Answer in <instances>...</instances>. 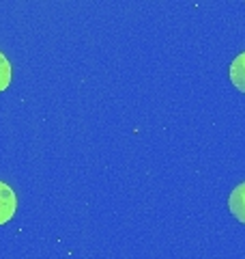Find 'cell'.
Instances as JSON below:
<instances>
[{
    "mask_svg": "<svg viewBox=\"0 0 245 259\" xmlns=\"http://www.w3.org/2000/svg\"><path fill=\"white\" fill-rule=\"evenodd\" d=\"M18 209V197L9 184L0 182V225L9 223Z\"/></svg>",
    "mask_w": 245,
    "mask_h": 259,
    "instance_id": "6da1fadb",
    "label": "cell"
},
{
    "mask_svg": "<svg viewBox=\"0 0 245 259\" xmlns=\"http://www.w3.org/2000/svg\"><path fill=\"white\" fill-rule=\"evenodd\" d=\"M228 205H230V212L236 221H241L245 225V182L239 184L236 188L230 192V199H228Z\"/></svg>",
    "mask_w": 245,
    "mask_h": 259,
    "instance_id": "7a4b0ae2",
    "label": "cell"
},
{
    "mask_svg": "<svg viewBox=\"0 0 245 259\" xmlns=\"http://www.w3.org/2000/svg\"><path fill=\"white\" fill-rule=\"evenodd\" d=\"M11 84V63L9 59L0 52V93Z\"/></svg>",
    "mask_w": 245,
    "mask_h": 259,
    "instance_id": "277c9868",
    "label": "cell"
},
{
    "mask_svg": "<svg viewBox=\"0 0 245 259\" xmlns=\"http://www.w3.org/2000/svg\"><path fill=\"white\" fill-rule=\"evenodd\" d=\"M230 80L241 93H245V52H241L232 61V65H230Z\"/></svg>",
    "mask_w": 245,
    "mask_h": 259,
    "instance_id": "3957f363",
    "label": "cell"
}]
</instances>
